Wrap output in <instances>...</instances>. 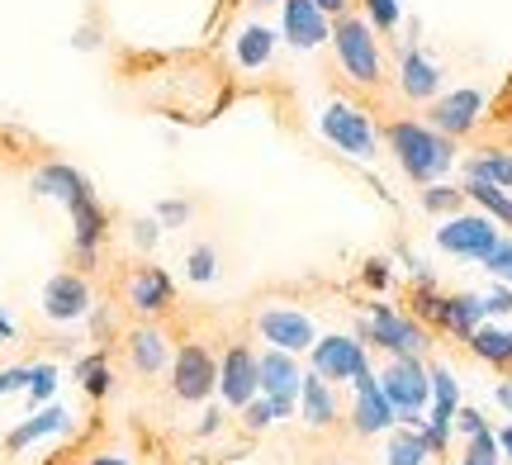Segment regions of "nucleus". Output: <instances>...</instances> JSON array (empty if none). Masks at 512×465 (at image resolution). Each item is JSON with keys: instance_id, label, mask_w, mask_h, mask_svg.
I'll use <instances>...</instances> for the list:
<instances>
[{"instance_id": "f257e3e1", "label": "nucleus", "mask_w": 512, "mask_h": 465, "mask_svg": "<svg viewBox=\"0 0 512 465\" xmlns=\"http://www.w3.org/2000/svg\"><path fill=\"white\" fill-rule=\"evenodd\" d=\"M384 143H389L399 171L413 186L446 181V171L456 167V138L437 133L427 119H394V124H384Z\"/></svg>"}, {"instance_id": "f03ea898", "label": "nucleus", "mask_w": 512, "mask_h": 465, "mask_svg": "<svg viewBox=\"0 0 512 465\" xmlns=\"http://www.w3.org/2000/svg\"><path fill=\"white\" fill-rule=\"evenodd\" d=\"M332 53L342 62V72L356 81V86H380L384 62H380V38H375V24L366 15H337L332 19Z\"/></svg>"}, {"instance_id": "7ed1b4c3", "label": "nucleus", "mask_w": 512, "mask_h": 465, "mask_svg": "<svg viewBox=\"0 0 512 465\" xmlns=\"http://www.w3.org/2000/svg\"><path fill=\"white\" fill-rule=\"evenodd\" d=\"M318 129L337 152H347L351 162H375V152H380L375 119L361 105H351V100H332L328 110L318 114Z\"/></svg>"}, {"instance_id": "20e7f679", "label": "nucleus", "mask_w": 512, "mask_h": 465, "mask_svg": "<svg viewBox=\"0 0 512 465\" xmlns=\"http://www.w3.org/2000/svg\"><path fill=\"white\" fill-rule=\"evenodd\" d=\"M380 390L408 428H418L427 404H432V366H422V356H394L380 375Z\"/></svg>"}, {"instance_id": "39448f33", "label": "nucleus", "mask_w": 512, "mask_h": 465, "mask_svg": "<svg viewBox=\"0 0 512 465\" xmlns=\"http://www.w3.org/2000/svg\"><path fill=\"white\" fill-rule=\"evenodd\" d=\"M361 342L389 356H422L427 352V323H418L413 314H399L394 304H370V314L361 318Z\"/></svg>"}, {"instance_id": "423d86ee", "label": "nucleus", "mask_w": 512, "mask_h": 465, "mask_svg": "<svg viewBox=\"0 0 512 465\" xmlns=\"http://www.w3.org/2000/svg\"><path fill=\"white\" fill-rule=\"evenodd\" d=\"M437 247L446 257L484 261L498 247V224L484 214V209H475V214H446L437 228Z\"/></svg>"}, {"instance_id": "0eeeda50", "label": "nucleus", "mask_w": 512, "mask_h": 465, "mask_svg": "<svg viewBox=\"0 0 512 465\" xmlns=\"http://www.w3.org/2000/svg\"><path fill=\"white\" fill-rule=\"evenodd\" d=\"M484 91L479 86H456V91L437 95L432 105H427V124L437 133H446V138H470V133L479 129V119H484Z\"/></svg>"}, {"instance_id": "6e6552de", "label": "nucleus", "mask_w": 512, "mask_h": 465, "mask_svg": "<svg viewBox=\"0 0 512 465\" xmlns=\"http://www.w3.org/2000/svg\"><path fill=\"white\" fill-rule=\"evenodd\" d=\"M256 375H261V394L271 399V409H275V423H280V418H294V404H299V380H304L294 352H280V347L261 352L256 356Z\"/></svg>"}, {"instance_id": "1a4fd4ad", "label": "nucleus", "mask_w": 512, "mask_h": 465, "mask_svg": "<svg viewBox=\"0 0 512 465\" xmlns=\"http://www.w3.org/2000/svg\"><path fill=\"white\" fill-rule=\"evenodd\" d=\"M313 356V371L332 380V385H342V380H356V375L370 366L366 356V342L361 337H347V333H332V337H318L309 347Z\"/></svg>"}, {"instance_id": "9d476101", "label": "nucleus", "mask_w": 512, "mask_h": 465, "mask_svg": "<svg viewBox=\"0 0 512 465\" xmlns=\"http://www.w3.org/2000/svg\"><path fill=\"white\" fill-rule=\"evenodd\" d=\"M214 385H219V366H214V356L204 352L200 342H185L181 352H176V361H171V390H176V399L200 404V399L214 394Z\"/></svg>"}, {"instance_id": "9b49d317", "label": "nucleus", "mask_w": 512, "mask_h": 465, "mask_svg": "<svg viewBox=\"0 0 512 465\" xmlns=\"http://www.w3.org/2000/svg\"><path fill=\"white\" fill-rule=\"evenodd\" d=\"M351 385H356V409H351V428L361 432V437H380V432L394 428V418H399V413H394V404H389V394L380 390V375L366 366V371L356 375Z\"/></svg>"}, {"instance_id": "f8f14e48", "label": "nucleus", "mask_w": 512, "mask_h": 465, "mask_svg": "<svg viewBox=\"0 0 512 465\" xmlns=\"http://www.w3.org/2000/svg\"><path fill=\"white\" fill-rule=\"evenodd\" d=\"M280 29L290 38V48L313 53L332 38V19L318 10V0H280Z\"/></svg>"}, {"instance_id": "ddd939ff", "label": "nucleus", "mask_w": 512, "mask_h": 465, "mask_svg": "<svg viewBox=\"0 0 512 465\" xmlns=\"http://www.w3.org/2000/svg\"><path fill=\"white\" fill-rule=\"evenodd\" d=\"M256 328H261V337H266L271 347L294 352V356L309 352L313 342H318V328H313V318L304 314V309H261Z\"/></svg>"}, {"instance_id": "4468645a", "label": "nucleus", "mask_w": 512, "mask_h": 465, "mask_svg": "<svg viewBox=\"0 0 512 465\" xmlns=\"http://www.w3.org/2000/svg\"><path fill=\"white\" fill-rule=\"evenodd\" d=\"M219 394L233 404V409H247L256 394H261V375H256V352L247 347H228L219 366Z\"/></svg>"}, {"instance_id": "2eb2a0df", "label": "nucleus", "mask_w": 512, "mask_h": 465, "mask_svg": "<svg viewBox=\"0 0 512 465\" xmlns=\"http://www.w3.org/2000/svg\"><path fill=\"white\" fill-rule=\"evenodd\" d=\"M91 309V285L81 276H53L43 285V314L53 318V323H76V318H86Z\"/></svg>"}, {"instance_id": "dca6fc26", "label": "nucleus", "mask_w": 512, "mask_h": 465, "mask_svg": "<svg viewBox=\"0 0 512 465\" xmlns=\"http://www.w3.org/2000/svg\"><path fill=\"white\" fill-rule=\"evenodd\" d=\"M399 91L408 95V100H427V105L441 95V67L422 53V48H403V57H399Z\"/></svg>"}, {"instance_id": "f3484780", "label": "nucleus", "mask_w": 512, "mask_h": 465, "mask_svg": "<svg viewBox=\"0 0 512 465\" xmlns=\"http://www.w3.org/2000/svg\"><path fill=\"white\" fill-rule=\"evenodd\" d=\"M299 418H304L309 428H332V423H337V390H332V380H323L318 371H309L299 380Z\"/></svg>"}, {"instance_id": "a211bd4d", "label": "nucleus", "mask_w": 512, "mask_h": 465, "mask_svg": "<svg viewBox=\"0 0 512 465\" xmlns=\"http://www.w3.org/2000/svg\"><path fill=\"white\" fill-rule=\"evenodd\" d=\"M34 190L38 195H48V200L76 205V200H86V195H91V181H86L76 167H67V162H48V167L34 171Z\"/></svg>"}, {"instance_id": "6ab92c4d", "label": "nucleus", "mask_w": 512, "mask_h": 465, "mask_svg": "<svg viewBox=\"0 0 512 465\" xmlns=\"http://www.w3.org/2000/svg\"><path fill=\"white\" fill-rule=\"evenodd\" d=\"M489 318V309H484V295H441V314H437V328L451 337H465L475 333L479 323Z\"/></svg>"}, {"instance_id": "aec40b11", "label": "nucleus", "mask_w": 512, "mask_h": 465, "mask_svg": "<svg viewBox=\"0 0 512 465\" xmlns=\"http://www.w3.org/2000/svg\"><path fill=\"white\" fill-rule=\"evenodd\" d=\"M67 214H72V242H76V257L91 266L95 261V247H100V238H105V209L95 205V195H86V200H76V205H67Z\"/></svg>"}, {"instance_id": "412c9836", "label": "nucleus", "mask_w": 512, "mask_h": 465, "mask_svg": "<svg viewBox=\"0 0 512 465\" xmlns=\"http://www.w3.org/2000/svg\"><path fill=\"white\" fill-rule=\"evenodd\" d=\"M171 295H176V285H171V276L157 271V266H143L138 276L128 280V304H133L138 314H162V309H171Z\"/></svg>"}, {"instance_id": "4be33fe9", "label": "nucleus", "mask_w": 512, "mask_h": 465, "mask_svg": "<svg viewBox=\"0 0 512 465\" xmlns=\"http://www.w3.org/2000/svg\"><path fill=\"white\" fill-rule=\"evenodd\" d=\"M465 342H470V352H475L484 366H494V371H512V328H498V323L484 318Z\"/></svg>"}, {"instance_id": "5701e85b", "label": "nucleus", "mask_w": 512, "mask_h": 465, "mask_svg": "<svg viewBox=\"0 0 512 465\" xmlns=\"http://www.w3.org/2000/svg\"><path fill=\"white\" fill-rule=\"evenodd\" d=\"M67 428H72V413L62 409V404H53V409L34 413L29 423H19V428L5 437V447H10V451H24L29 442H38V437H53V432H67Z\"/></svg>"}, {"instance_id": "b1692460", "label": "nucleus", "mask_w": 512, "mask_h": 465, "mask_svg": "<svg viewBox=\"0 0 512 465\" xmlns=\"http://www.w3.org/2000/svg\"><path fill=\"white\" fill-rule=\"evenodd\" d=\"M465 181H494V186L512 190V152L484 148V152H475V157H465Z\"/></svg>"}, {"instance_id": "393cba45", "label": "nucleus", "mask_w": 512, "mask_h": 465, "mask_svg": "<svg viewBox=\"0 0 512 465\" xmlns=\"http://www.w3.org/2000/svg\"><path fill=\"white\" fill-rule=\"evenodd\" d=\"M128 361H133V371L143 375H157L166 366V337L162 328H138V333L128 337Z\"/></svg>"}, {"instance_id": "a878e982", "label": "nucleus", "mask_w": 512, "mask_h": 465, "mask_svg": "<svg viewBox=\"0 0 512 465\" xmlns=\"http://www.w3.org/2000/svg\"><path fill=\"white\" fill-rule=\"evenodd\" d=\"M465 200L475 209H484L494 224L512 228V190L494 186V181H465Z\"/></svg>"}, {"instance_id": "bb28decb", "label": "nucleus", "mask_w": 512, "mask_h": 465, "mask_svg": "<svg viewBox=\"0 0 512 465\" xmlns=\"http://www.w3.org/2000/svg\"><path fill=\"white\" fill-rule=\"evenodd\" d=\"M432 461V447L418 428H399L384 447V465H427Z\"/></svg>"}, {"instance_id": "cd10ccee", "label": "nucleus", "mask_w": 512, "mask_h": 465, "mask_svg": "<svg viewBox=\"0 0 512 465\" xmlns=\"http://www.w3.org/2000/svg\"><path fill=\"white\" fill-rule=\"evenodd\" d=\"M275 53V34L271 29H261V24H247L238 34V62L247 67V72H256V67H266Z\"/></svg>"}, {"instance_id": "c85d7f7f", "label": "nucleus", "mask_w": 512, "mask_h": 465, "mask_svg": "<svg viewBox=\"0 0 512 465\" xmlns=\"http://www.w3.org/2000/svg\"><path fill=\"white\" fill-rule=\"evenodd\" d=\"M460 205H465V186H446V181L422 186V209L427 214H460Z\"/></svg>"}, {"instance_id": "c756f323", "label": "nucleus", "mask_w": 512, "mask_h": 465, "mask_svg": "<svg viewBox=\"0 0 512 465\" xmlns=\"http://www.w3.org/2000/svg\"><path fill=\"white\" fill-rule=\"evenodd\" d=\"M76 380H81V390L91 394V399H105V394H110V385H114L110 366H105V356H91V361H81V366H76Z\"/></svg>"}, {"instance_id": "7c9ffc66", "label": "nucleus", "mask_w": 512, "mask_h": 465, "mask_svg": "<svg viewBox=\"0 0 512 465\" xmlns=\"http://www.w3.org/2000/svg\"><path fill=\"white\" fill-rule=\"evenodd\" d=\"M366 5V19L375 24V34H394L403 19V5L399 0H361Z\"/></svg>"}, {"instance_id": "2f4dec72", "label": "nucleus", "mask_w": 512, "mask_h": 465, "mask_svg": "<svg viewBox=\"0 0 512 465\" xmlns=\"http://www.w3.org/2000/svg\"><path fill=\"white\" fill-rule=\"evenodd\" d=\"M185 266H190V280H195V285H209V280L219 276V252H214L209 242H200V247L190 252V261H185Z\"/></svg>"}, {"instance_id": "473e14b6", "label": "nucleus", "mask_w": 512, "mask_h": 465, "mask_svg": "<svg viewBox=\"0 0 512 465\" xmlns=\"http://www.w3.org/2000/svg\"><path fill=\"white\" fill-rule=\"evenodd\" d=\"M479 266H484V271H489L494 280L512 285V238H498V247H494V252H489L484 261H479Z\"/></svg>"}, {"instance_id": "72a5a7b5", "label": "nucleus", "mask_w": 512, "mask_h": 465, "mask_svg": "<svg viewBox=\"0 0 512 465\" xmlns=\"http://www.w3.org/2000/svg\"><path fill=\"white\" fill-rule=\"evenodd\" d=\"M498 432L494 428H479L475 437H470V447H465V461H498Z\"/></svg>"}, {"instance_id": "f704fd0d", "label": "nucleus", "mask_w": 512, "mask_h": 465, "mask_svg": "<svg viewBox=\"0 0 512 465\" xmlns=\"http://www.w3.org/2000/svg\"><path fill=\"white\" fill-rule=\"evenodd\" d=\"M484 309H489V318H508L512 314V285L494 280V290H484Z\"/></svg>"}, {"instance_id": "c9c22d12", "label": "nucleus", "mask_w": 512, "mask_h": 465, "mask_svg": "<svg viewBox=\"0 0 512 465\" xmlns=\"http://www.w3.org/2000/svg\"><path fill=\"white\" fill-rule=\"evenodd\" d=\"M361 280H366L370 290H389V280H394V271H389V257H370L366 266H361Z\"/></svg>"}, {"instance_id": "e433bc0d", "label": "nucleus", "mask_w": 512, "mask_h": 465, "mask_svg": "<svg viewBox=\"0 0 512 465\" xmlns=\"http://www.w3.org/2000/svg\"><path fill=\"white\" fill-rule=\"evenodd\" d=\"M57 390V371L53 366H29V394L34 399H48Z\"/></svg>"}, {"instance_id": "4c0bfd02", "label": "nucleus", "mask_w": 512, "mask_h": 465, "mask_svg": "<svg viewBox=\"0 0 512 465\" xmlns=\"http://www.w3.org/2000/svg\"><path fill=\"white\" fill-rule=\"evenodd\" d=\"M242 418H247V428H271L275 423V409H271V399H266V394H261V399H252V404H247V409H242Z\"/></svg>"}, {"instance_id": "58836bf2", "label": "nucleus", "mask_w": 512, "mask_h": 465, "mask_svg": "<svg viewBox=\"0 0 512 465\" xmlns=\"http://www.w3.org/2000/svg\"><path fill=\"white\" fill-rule=\"evenodd\" d=\"M456 428L465 432V437H475V432L489 428V423H484V413H479V409H456Z\"/></svg>"}, {"instance_id": "ea45409f", "label": "nucleus", "mask_w": 512, "mask_h": 465, "mask_svg": "<svg viewBox=\"0 0 512 465\" xmlns=\"http://www.w3.org/2000/svg\"><path fill=\"white\" fill-rule=\"evenodd\" d=\"M10 390H29V366H15V371H0V394Z\"/></svg>"}, {"instance_id": "a19ab883", "label": "nucleus", "mask_w": 512, "mask_h": 465, "mask_svg": "<svg viewBox=\"0 0 512 465\" xmlns=\"http://www.w3.org/2000/svg\"><path fill=\"white\" fill-rule=\"evenodd\" d=\"M157 214H162V224H185V219H190V205H185V200H166Z\"/></svg>"}, {"instance_id": "79ce46f5", "label": "nucleus", "mask_w": 512, "mask_h": 465, "mask_svg": "<svg viewBox=\"0 0 512 465\" xmlns=\"http://www.w3.org/2000/svg\"><path fill=\"white\" fill-rule=\"evenodd\" d=\"M133 242H138V247H152V242H157V224H152V219H138V224H133Z\"/></svg>"}, {"instance_id": "37998d69", "label": "nucleus", "mask_w": 512, "mask_h": 465, "mask_svg": "<svg viewBox=\"0 0 512 465\" xmlns=\"http://www.w3.org/2000/svg\"><path fill=\"white\" fill-rule=\"evenodd\" d=\"M318 10H323L328 19H337V15H347L351 10V0H318Z\"/></svg>"}, {"instance_id": "c03bdc74", "label": "nucleus", "mask_w": 512, "mask_h": 465, "mask_svg": "<svg viewBox=\"0 0 512 465\" xmlns=\"http://www.w3.org/2000/svg\"><path fill=\"white\" fill-rule=\"evenodd\" d=\"M494 399H498V404H503V409L512 413V380H503V385H498V390H494Z\"/></svg>"}, {"instance_id": "a18cd8bd", "label": "nucleus", "mask_w": 512, "mask_h": 465, "mask_svg": "<svg viewBox=\"0 0 512 465\" xmlns=\"http://www.w3.org/2000/svg\"><path fill=\"white\" fill-rule=\"evenodd\" d=\"M498 447H503V456L512 461V423H508V428H498Z\"/></svg>"}, {"instance_id": "49530a36", "label": "nucleus", "mask_w": 512, "mask_h": 465, "mask_svg": "<svg viewBox=\"0 0 512 465\" xmlns=\"http://www.w3.org/2000/svg\"><path fill=\"white\" fill-rule=\"evenodd\" d=\"M494 119H503V124H512V86H508V95H503V105H498V114Z\"/></svg>"}, {"instance_id": "de8ad7c7", "label": "nucleus", "mask_w": 512, "mask_h": 465, "mask_svg": "<svg viewBox=\"0 0 512 465\" xmlns=\"http://www.w3.org/2000/svg\"><path fill=\"white\" fill-rule=\"evenodd\" d=\"M91 465H128V461H124V456H95Z\"/></svg>"}, {"instance_id": "09e8293b", "label": "nucleus", "mask_w": 512, "mask_h": 465, "mask_svg": "<svg viewBox=\"0 0 512 465\" xmlns=\"http://www.w3.org/2000/svg\"><path fill=\"white\" fill-rule=\"evenodd\" d=\"M15 337V328H10V318H0V342H10Z\"/></svg>"}, {"instance_id": "8fccbe9b", "label": "nucleus", "mask_w": 512, "mask_h": 465, "mask_svg": "<svg viewBox=\"0 0 512 465\" xmlns=\"http://www.w3.org/2000/svg\"><path fill=\"white\" fill-rule=\"evenodd\" d=\"M460 465H498V461H460Z\"/></svg>"}, {"instance_id": "3c124183", "label": "nucleus", "mask_w": 512, "mask_h": 465, "mask_svg": "<svg viewBox=\"0 0 512 465\" xmlns=\"http://www.w3.org/2000/svg\"><path fill=\"white\" fill-rule=\"evenodd\" d=\"M256 5H280V0H256Z\"/></svg>"}]
</instances>
